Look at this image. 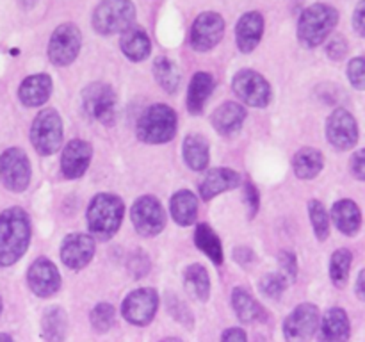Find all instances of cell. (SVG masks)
I'll use <instances>...</instances> for the list:
<instances>
[{
	"instance_id": "cell-1",
	"label": "cell",
	"mask_w": 365,
	"mask_h": 342,
	"mask_svg": "<svg viewBox=\"0 0 365 342\" xmlns=\"http://www.w3.org/2000/svg\"><path fill=\"white\" fill-rule=\"evenodd\" d=\"M31 242V221L20 207H11L0 214V266L16 264Z\"/></svg>"
},
{
	"instance_id": "cell-2",
	"label": "cell",
	"mask_w": 365,
	"mask_h": 342,
	"mask_svg": "<svg viewBox=\"0 0 365 342\" xmlns=\"http://www.w3.org/2000/svg\"><path fill=\"white\" fill-rule=\"evenodd\" d=\"M125 216V203L120 196L100 192L89 202L88 227L96 241H109L120 230Z\"/></svg>"
},
{
	"instance_id": "cell-3",
	"label": "cell",
	"mask_w": 365,
	"mask_h": 342,
	"mask_svg": "<svg viewBox=\"0 0 365 342\" xmlns=\"http://www.w3.org/2000/svg\"><path fill=\"white\" fill-rule=\"evenodd\" d=\"M339 24V11L330 4L317 2L305 7L298 20V41L305 48L323 45Z\"/></svg>"
},
{
	"instance_id": "cell-4",
	"label": "cell",
	"mask_w": 365,
	"mask_h": 342,
	"mask_svg": "<svg viewBox=\"0 0 365 342\" xmlns=\"http://www.w3.org/2000/svg\"><path fill=\"white\" fill-rule=\"evenodd\" d=\"M177 113L166 103H153L143 110L135 125L139 141L146 145H164L177 134Z\"/></svg>"
},
{
	"instance_id": "cell-5",
	"label": "cell",
	"mask_w": 365,
	"mask_h": 342,
	"mask_svg": "<svg viewBox=\"0 0 365 342\" xmlns=\"http://www.w3.org/2000/svg\"><path fill=\"white\" fill-rule=\"evenodd\" d=\"M135 7L130 0H102L93 13V28L102 36L123 34L134 25Z\"/></svg>"
},
{
	"instance_id": "cell-6",
	"label": "cell",
	"mask_w": 365,
	"mask_h": 342,
	"mask_svg": "<svg viewBox=\"0 0 365 342\" xmlns=\"http://www.w3.org/2000/svg\"><path fill=\"white\" fill-rule=\"evenodd\" d=\"M31 142L39 155H52L63 142V120L56 109H43L31 127Z\"/></svg>"
},
{
	"instance_id": "cell-7",
	"label": "cell",
	"mask_w": 365,
	"mask_h": 342,
	"mask_svg": "<svg viewBox=\"0 0 365 342\" xmlns=\"http://www.w3.org/2000/svg\"><path fill=\"white\" fill-rule=\"evenodd\" d=\"M82 109L91 120L102 125H113L118 113L116 93L106 82H93L82 91Z\"/></svg>"
},
{
	"instance_id": "cell-8",
	"label": "cell",
	"mask_w": 365,
	"mask_h": 342,
	"mask_svg": "<svg viewBox=\"0 0 365 342\" xmlns=\"http://www.w3.org/2000/svg\"><path fill=\"white\" fill-rule=\"evenodd\" d=\"M31 160L21 148H7L0 155V182L11 192H24L31 184Z\"/></svg>"
},
{
	"instance_id": "cell-9",
	"label": "cell",
	"mask_w": 365,
	"mask_h": 342,
	"mask_svg": "<svg viewBox=\"0 0 365 342\" xmlns=\"http://www.w3.org/2000/svg\"><path fill=\"white\" fill-rule=\"evenodd\" d=\"M134 228L143 237H155L166 227V210L155 196H141L134 202L130 210Z\"/></svg>"
},
{
	"instance_id": "cell-10",
	"label": "cell",
	"mask_w": 365,
	"mask_h": 342,
	"mask_svg": "<svg viewBox=\"0 0 365 342\" xmlns=\"http://www.w3.org/2000/svg\"><path fill=\"white\" fill-rule=\"evenodd\" d=\"M232 88H234V93L241 102H245L250 107H257V109L267 107L273 98L271 84L267 82V78L260 75L259 71L248 70V68L235 73Z\"/></svg>"
},
{
	"instance_id": "cell-11",
	"label": "cell",
	"mask_w": 365,
	"mask_h": 342,
	"mask_svg": "<svg viewBox=\"0 0 365 342\" xmlns=\"http://www.w3.org/2000/svg\"><path fill=\"white\" fill-rule=\"evenodd\" d=\"M82 32L75 24H63L52 32L48 41V59L56 66H68L78 57Z\"/></svg>"
},
{
	"instance_id": "cell-12",
	"label": "cell",
	"mask_w": 365,
	"mask_h": 342,
	"mask_svg": "<svg viewBox=\"0 0 365 342\" xmlns=\"http://www.w3.org/2000/svg\"><path fill=\"white\" fill-rule=\"evenodd\" d=\"M360 130L355 116L348 109H335L327 120V139L339 152H348L359 142Z\"/></svg>"
},
{
	"instance_id": "cell-13",
	"label": "cell",
	"mask_w": 365,
	"mask_h": 342,
	"mask_svg": "<svg viewBox=\"0 0 365 342\" xmlns=\"http://www.w3.org/2000/svg\"><path fill=\"white\" fill-rule=\"evenodd\" d=\"M159 309V294L152 287H141L132 291L121 303V314L135 326H146L155 317Z\"/></svg>"
},
{
	"instance_id": "cell-14",
	"label": "cell",
	"mask_w": 365,
	"mask_h": 342,
	"mask_svg": "<svg viewBox=\"0 0 365 342\" xmlns=\"http://www.w3.org/2000/svg\"><path fill=\"white\" fill-rule=\"evenodd\" d=\"M319 328V309L314 303H302L284 321L287 342H309Z\"/></svg>"
},
{
	"instance_id": "cell-15",
	"label": "cell",
	"mask_w": 365,
	"mask_h": 342,
	"mask_svg": "<svg viewBox=\"0 0 365 342\" xmlns=\"http://www.w3.org/2000/svg\"><path fill=\"white\" fill-rule=\"evenodd\" d=\"M225 36V20L221 14L205 11L200 14L191 27V46L196 52H209L216 48Z\"/></svg>"
},
{
	"instance_id": "cell-16",
	"label": "cell",
	"mask_w": 365,
	"mask_h": 342,
	"mask_svg": "<svg viewBox=\"0 0 365 342\" xmlns=\"http://www.w3.org/2000/svg\"><path fill=\"white\" fill-rule=\"evenodd\" d=\"M27 284L39 298H50L61 289V274L56 264L46 256H39L27 271Z\"/></svg>"
},
{
	"instance_id": "cell-17",
	"label": "cell",
	"mask_w": 365,
	"mask_h": 342,
	"mask_svg": "<svg viewBox=\"0 0 365 342\" xmlns=\"http://www.w3.org/2000/svg\"><path fill=\"white\" fill-rule=\"evenodd\" d=\"M95 255V239L88 234H70L61 244V260L68 269L78 271Z\"/></svg>"
},
{
	"instance_id": "cell-18",
	"label": "cell",
	"mask_w": 365,
	"mask_h": 342,
	"mask_svg": "<svg viewBox=\"0 0 365 342\" xmlns=\"http://www.w3.org/2000/svg\"><path fill=\"white\" fill-rule=\"evenodd\" d=\"M91 157L93 148L88 141H82V139L68 141L63 150V155H61V171H63L64 178L68 180L81 178L88 171Z\"/></svg>"
},
{
	"instance_id": "cell-19",
	"label": "cell",
	"mask_w": 365,
	"mask_h": 342,
	"mask_svg": "<svg viewBox=\"0 0 365 342\" xmlns=\"http://www.w3.org/2000/svg\"><path fill=\"white\" fill-rule=\"evenodd\" d=\"M239 184H241V177L235 170H232V167H212L202 178L198 191L202 200L209 202L221 192L239 187Z\"/></svg>"
},
{
	"instance_id": "cell-20",
	"label": "cell",
	"mask_w": 365,
	"mask_h": 342,
	"mask_svg": "<svg viewBox=\"0 0 365 342\" xmlns=\"http://www.w3.org/2000/svg\"><path fill=\"white\" fill-rule=\"evenodd\" d=\"M264 36V18L259 11H248L235 25V43L242 53H250L259 46Z\"/></svg>"
},
{
	"instance_id": "cell-21",
	"label": "cell",
	"mask_w": 365,
	"mask_h": 342,
	"mask_svg": "<svg viewBox=\"0 0 365 342\" xmlns=\"http://www.w3.org/2000/svg\"><path fill=\"white\" fill-rule=\"evenodd\" d=\"M317 330H319L317 342H348L349 335H351V324H349L346 310L341 306H334L328 310Z\"/></svg>"
},
{
	"instance_id": "cell-22",
	"label": "cell",
	"mask_w": 365,
	"mask_h": 342,
	"mask_svg": "<svg viewBox=\"0 0 365 342\" xmlns=\"http://www.w3.org/2000/svg\"><path fill=\"white\" fill-rule=\"evenodd\" d=\"M331 221L341 234L355 237L362 228V210L353 200H339L331 207Z\"/></svg>"
},
{
	"instance_id": "cell-23",
	"label": "cell",
	"mask_w": 365,
	"mask_h": 342,
	"mask_svg": "<svg viewBox=\"0 0 365 342\" xmlns=\"http://www.w3.org/2000/svg\"><path fill=\"white\" fill-rule=\"evenodd\" d=\"M52 78L46 73H36L25 78L18 89V98L27 107H39L52 95Z\"/></svg>"
},
{
	"instance_id": "cell-24",
	"label": "cell",
	"mask_w": 365,
	"mask_h": 342,
	"mask_svg": "<svg viewBox=\"0 0 365 342\" xmlns=\"http://www.w3.org/2000/svg\"><path fill=\"white\" fill-rule=\"evenodd\" d=\"M120 48L128 61L141 63V61L148 59L150 53H152V41H150L145 28L139 27V25H132L121 34Z\"/></svg>"
},
{
	"instance_id": "cell-25",
	"label": "cell",
	"mask_w": 365,
	"mask_h": 342,
	"mask_svg": "<svg viewBox=\"0 0 365 342\" xmlns=\"http://www.w3.org/2000/svg\"><path fill=\"white\" fill-rule=\"evenodd\" d=\"M246 109L239 102H225L212 113V127L217 134L230 135L242 127Z\"/></svg>"
},
{
	"instance_id": "cell-26",
	"label": "cell",
	"mask_w": 365,
	"mask_h": 342,
	"mask_svg": "<svg viewBox=\"0 0 365 342\" xmlns=\"http://www.w3.org/2000/svg\"><path fill=\"white\" fill-rule=\"evenodd\" d=\"M170 212L175 223L180 227H191L198 217V200L196 195L189 189H180L171 196Z\"/></svg>"
},
{
	"instance_id": "cell-27",
	"label": "cell",
	"mask_w": 365,
	"mask_h": 342,
	"mask_svg": "<svg viewBox=\"0 0 365 342\" xmlns=\"http://www.w3.org/2000/svg\"><path fill=\"white\" fill-rule=\"evenodd\" d=\"M214 91V77L207 71H196L189 82L187 110L191 114H202L205 103Z\"/></svg>"
},
{
	"instance_id": "cell-28",
	"label": "cell",
	"mask_w": 365,
	"mask_h": 342,
	"mask_svg": "<svg viewBox=\"0 0 365 342\" xmlns=\"http://www.w3.org/2000/svg\"><path fill=\"white\" fill-rule=\"evenodd\" d=\"M184 160L192 171H205L209 166L210 148L209 141L200 134L185 135L184 145H182Z\"/></svg>"
},
{
	"instance_id": "cell-29",
	"label": "cell",
	"mask_w": 365,
	"mask_h": 342,
	"mask_svg": "<svg viewBox=\"0 0 365 342\" xmlns=\"http://www.w3.org/2000/svg\"><path fill=\"white\" fill-rule=\"evenodd\" d=\"M324 157L317 148H302L292 159V170L294 175L302 180H312L323 171Z\"/></svg>"
},
{
	"instance_id": "cell-30",
	"label": "cell",
	"mask_w": 365,
	"mask_h": 342,
	"mask_svg": "<svg viewBox=\"0 0 365 342\" xmlns=\"http://www.w3.org/2000/svg\"><path fill=\"white\" fill-rule=\"evenodd\" d=\"M68 331V317L61 306H48L41 317V333L45 342H64Z\"/></svg>"
},
{
	"instance_id": "cell-31",
	"label": "cell",
	"mask_w": 365,
	"mask_h": 342,
	"mask_svg": "<svg viewBox=\"0 0 365 342\" xmlns=\"http://www.w3.org/2000/svg\"><path fill=\"white\" fill-rule=\"evenodd\" d=\"M184 287L189 296L207 301L210 296V276L209 271L202 264H191L184 271Z\"/></svg>"
},
{
	"instance_id": "cell-32",
	"label": "cell",
	"mask_w": 365,
	"mask_h": 342,
	"mask_svg": "<svg viewBox=\"0 0 365 342\" xmlns=\"http://www.w3.org/2000/svg\"><path fill=\"white\" fill-rule=\"evenodd\" d=\"M232 306L235 310V316L239 317V321L242 323H255V321L262 319L264 310L259 305L257 299H253V296L250 294L246 289L235 287L232 291Z\"/></svg>"
},
{
	"instance_id": "cell-33",
	"label": "cell",
	"mask_w": 365,
	"mask_h": 342,
	"mask_svg": "<svg viewBox=\"0 0 365 342\" xmlns=\"http://www.w3.org/2000/svg\"><path fill=\"white\" fill-rule=\"evenodd\" d=\"M195 244L198 246L216 266H221V264H223V246H221V241L220 237H217L216 232H214L207 223L196 224Z\"/></svg>"
},
{
	"instance_id": "cell-34",
	"label": "cell",
	"mask_w": 365,
	"mask_h": 342,
	"mask_svg": "<svg viewBox=\"0 0 365 342\" xmlns=\"http://www.w3.org/2000/svg\"><path fill=\"white\" fill-rule=\"evenodd\" d=\"M153 75L166 93H175L180 86V71L170 57L159 56L153 61Z\"/></svg>"
},
{
	"instance_id": "cell-35",
	"label": "cell",
	"mask_w": 365,
	"mask_h": 342,
	"mask_svg": "<svg viewBox=\"0 0 365 342\" xmlns=\"http://www.w3.org/2000/svg\"><path fill=\"white\" fill-rule=\"evenodd\" d=\"M353 253L348 248L335 249L330 259V280L335 287L342 289L349 280V271H351Z\"/></svg>"
},
{
	"instance_id": "cell-36",
	"label": "cell",
	"mask_w": 365,
	"mask_h": 342,
	"mask_svg": "<svg viewBox=\"0 0 365 342\" xmlns=\"http://www.w3.org/2000/svg\"><path fill=\"white\" fill-rule=\"evenodd\" d=\"M309 217L312 223L314 234H316L317 241H327L330 235V214H328L327 207L319 200H310L309 202Z\"/></svg>"
},
{
	"instance_id": "cell-37",
	"label": "cell",
	"mask_w": 365,
	"mask_h": 342,
	"mask_svg": "<svg viewBox=\"0 0 365 342\" xmlns=\"http://www.w3.org/2000/svg\"><path fill=\"white\" fill-rule=\"evenodd\" d=\"M89 321H91L93 330L98 333H106L116 323V310L110 303H98L89 314Z\"/></svg>"
},
{
	"instance_id": "cell-38",
	"label": "cell",
	"mask_w": 365,
	"mask_h": 342,
	"mask_svg": "<svg viewBox=\"0 0 365 342\" xmlns=\"http://www.w3.org/2000/svg\"><path fill=\"white\" fill-rule=\"evenodd\" d=\"M289 281L287 278L284 276L282 273H267L260 278L259 281V289L262 292V296L269 299H278L287 289Z\"/></svg>"
},
{
	"instance_id": "cell-39",
	"label": "cell",
	"mask_w": 365,
	"mask_h": 342,
	"mask_svg": "<svg viewBox=\"0 0 365 342\" xmlns=\"http://www.w3.org/2000/svg\"><path fill=\"white\" fill-rule=\"evenodd\" d=\"M166 306H168V312L171 314V317H173V319H177L178 323L184 324V326H187V328L192 326L195 319H192L191 310H189V306L185 305V303L182 301L178 296L168 294Z\"/></svg>"
},
{
	"instance_id": "cell-40",
	"label": "cell",
	"mask_w": 365,
	"mask_h": 342,
	"mask_svg": "<svg viewBox=\"0 0 365 342\" xmlns=\"http://www.w3.org/2000/svg\"><path fill=\"white\" fill-rule=\"evenodd\" d=\"M348 81L359 91H365V57H353L348 63Z\"/></svg>"
},
{
	"instance_id": "cell-41",
	"label": "cell",
	"mask_w": 365,
	"mask_h": 342,
	"mask_svg": "<svg viewBox=\"0 0 365 342\" xmlns=\"http://www.w3.org/2000/svg\"><path fill=\"white\" fill-rule=\"evenodd\" d=\"M278 264H280V273L287 278L289 284H292L296 280V276H298V259H296L294 253L287 252V249L280 252Z\"/></svg>"
},
{
	"instance_id": "cell-42",
	"label": "cell",
	"mask_w": 365,
	"mask_h": 342,
	"mask_svg": "<svg viewBox=\"0 0 365 342\" xmlns=\"http://www.w3.org/2000/svg\"><path fill=\"white\" fill-rule=\"evenodd\" d=\"M128 271L134 278H143L148 274L150 271V259L145 252L132 253L128 259Z\"/></svg>"
},
{
	"instance_id": "cell-43",
	"label": "cell",
	"mask_w": 365,
	"mask_h": 342,
	"mask_svg": "<svg viewBox=\"0 0 365 342\" xmlns=\"http://www.w3.org/2000/svg\"><path fill=\"white\" fill-rule=\"evenodd\" d=\"M349 52L348 39L344 36H334L330 41L327 43V56L331 61H342Z\"/></svg>"
},
{
	"instance_id": "cell-44",
	"label": "cell",
	"mask_w": 365,
	"mask_h": 342,
	"mask_svg": "<svg viewBox=\"0 0 365 342\" xmlns=\"http://www.w3.org/2000/svg\"><path fill=\"white\" fill-rule=\"evenodd\" d=\"M245 203H246V209H248V216L255 217L257 212H259L260 195H259V189L255 187L253 182H246L245 184Z\"/></svg>"
},
{
	"instance_id": "cell-45",
	"label": "cell",
	"mask_w": 365,
	"mask_h": 342,
	"mask_svg": "<svg viewBox=\"0 0 365 342\" xmlns=\"http://www.w3.org/2000/svg\"><path fill=\"white\" fill-rule=\"evenodd\" d=\"M349 170L356 180L365 182V148L353 153L351 160H349Z\"/></svg>"
},
{
	"instance_id": "cell-46",
	"label": "cell",
	"mask_w": 365,
	"mask_h": 342,
	"mask_svg": "<svg viewBox=\"0 0 365 342\" xmlns=\"http://www.w3.org/2000/svg\"><path fill=\"white\" fill-rule=\"evenodd\" d=\"M351 21L356 34L365 38V0H360V2L356 4L355 11H353Z\"/></svg>"
},
{
	"instance_id": "cell-47",
	"label": "cell",
	"mask_w": 365,
	"mask_h": 342,
	"mask_svg": "<svg viewBox=\"0 0 365 342\" xmlns=\"http://www.w3.org/2000/svg\"><path fill=\"white\" fill-rule=\"evenodd\" d=\"M221 342H248V338L242 328H228L221 335Z\"/></svg>"
},
{
	"instance_id": "cell-48",
	"label": "cell",
	"mask_w": 365,
	"mask_h": 342,
	"mask_svg": "<svg viewBox=\"0 0 365 342\" xmlns=\"http://www.w3.org/2000/svg\"><path fill=\"white\" fill-rule=\"evenodd\" d=\"M234 256H235V260H237V262L248 264V262H252L253 259H255V253H253L250 248H245V246H241V248L234 249Z\"/></svg>"
},
{
	"instance_id": "cell-49",
	"label": "cell",
	"mask_w": 365,
	"mask_h": 342,
	"mask_svg": "<svg viewBox=\"0 0 365 342\" xmlns=\"http://www.w3.org/2000/svg\"><path fill=\"white\" fill-rule=\"evenodd\" d=\"M355 292H356V296H359V299L365 301V269H362L359 273V278H356Z\"/></svg>"
},
{
	"instance_id": "cell-50",
	"label": "cell",
	"mask_w": 365,
	"mask_h": 342,
	"mask_svg": "<svg viewBox=\"0 0 365 342\" xmlns=\"http://www.w3.org/2000/svg\"><path fill=\"white\" fill-rule=\"evenodd\" d=\"M39 0H18V4H20L21 6V9H32V7L36 6V4H38Z\"/></svg>"
},
{
	"instance_id": "cell-51",
	"label": "cell",
	"mask_w": 365,
	"mask_h": 342,
	"mask_svg": "<svg viewBox=\"0 0 365 342\" xmlns=\"http://www.w3.org/2000/svg\"><path fill=\"white\" fill-rule=\"evenodd\" d=\"M0 342H13V338L7 333H0Z\"/></svg>"
},
{
	"instance_id": "cell-52",
	"label": "cell",
	"mask_w": 365,
	"mask_h": 342,
	"mask_svg": "<svg viewBox=\"0 0 365 342\" xmlns=\"http://www.w3.org/2000/svg\"><path fill=\"white\" fill-rule=\"evenodd\" d=\"M160 342H182V341H180V338H177V337H168V338H163Z\"/></svg>"
},
{
	"instance_id": "cell-53",
	"label": "cell",
	"mask_w": 365,
	"mask_h": 342,
	"mask_svg": "<svg viewBox=\"0 0 365 342\" xmlns=\"http://www.w3.org/2000/svg\"><path fill=\"white\" fill-rule=\"evenodd\" d=\"M0 314H2V298H0Z\"/></svg>"
}]
</instances>
